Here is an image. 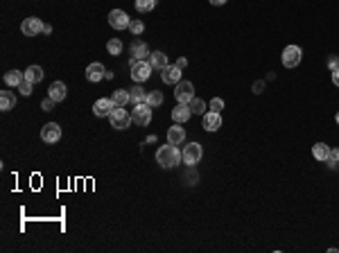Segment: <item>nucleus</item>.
Here are the masks:
<instances>
[{"instance_id":"f257e3e1","label":"nucleus","mask_w":339,"mask_h":253,"mask_svg":"<svg viewBox=\"0 0 339 253\" xmlns=\"http://www.w3.org/2000/svg\"><path fill=\"white\" fill-rule=\"evenodd\" d=\"M179 161H183V154H181V151L176 149V145H172V143L159 147V151H156V163H159L161 167H165V170L174 167Z\"/></svg>"},{"instance_id":"f03ea898","label":"nucleus","mask_w":339,"mask_h":253,"mask_svg":"<svg viewBox=\"0 0 339 253\" xmlns=\"http://www.w3.org/2000/svg\"><path fill=\"white\" fill-rule=\"evenodd\" d=\"M131 79L136 81V84H143V81H147L149 77H152V64H149L147 59H131Z\"/></svg>"},{"instance_id":"7ed1b4c3","label":"nucleus","mask_w":339,"mask_h":253,"mask_svg":"<svg viewBox=\"0 0 339 253\" xmlns=\"http://www.w3.org/2000/svg\"><path fill=\"white\" fill-rule=\"evenodd\" d=\"M109 122H111L113 129H127L133 120H131V113L125 107H116L111 111V115H109Z\"/></svg>"},{"instance_id":"20e7f679","label":"nucleus","mask_w":339,"mask_h":253,"mask_svg":"<svg viewBox=\"0 0 339 253\" xmlns=\"http://www.w3.org/2000/svg\"><path fill=\"white\" fill-rule=\"evenodd\" d=\"M281 59H283V66H285V68H297L303 59V50L298 48V45H287V48L283 50Z\"/></svg>"},{"instance_id":"39448f33","label":"nucleus","mask_w":339,"mask_h":253,"mask_svg":"<svg viewBox=\"0 0 339 253\" xmlns=\"http://www.w3.org/2000/svg\"><path fill=\"white\" fill-rule=\"evenodd\" d=\"M131 120L136 124H140V127H147V124L152 122V107H149L147 102L136 104L133 111H131Z\"/></svg>"},{"instance_id":"423d86ee","label":"nucleus","mask_w":339,"mask_h":253,"mask_svg":"<svg viewBox=\"0 0 339 253\" xmlns=\"http://www.w3.org/2000/svg\"><path fill=\"white\" fill-rule=\"evenodd\" d=\"M204 156V149L199 143H190V145H186V149H183V163H186L188 167H195L197 163L202 161Z\"/></svg>"},{"instance_id":"0eeeda50","label":"nucleus","mask_w":339,"mask_h":253,"mask_svg":"<svg viewBox=\"0 0 339 253\" xmlns=\"http://www.w3.org/2000/svg\"><path fill=\"white\" fill-rule=\"evenodd\" d=\"M174 97L179 104H188L195 97V86H192V81H179L174 88Z\"/></svg>"},{"instance_id":"6e6552de","label":"nucleus","mask_w":339,"mask_h":253,"mask_svg":"<svg viewBox=\"0 0 339 253\" xmlns=\"http://www.w3.org/2000/svg\"><path fill=\"white\" fill-rule=\"evenodd\" d=\"M59 138H61V127H59L57 122L43 124V129H41V140L43 143L54 145V143H59Z\"/></svg>"},{"instance_id":"1a4fd4ad","label":"nucleus","mask_w":339,"mask_h":253,"mask_svg":"<svg viewBox=\"0 0 339 253\" xmlns=\"http://www.w3.org/2000/svg\"><path fill=\"white\" fill-rule=\"evenodd\" d=\"M109 25H111L113 30H127V27L131 25V18L122 9H113L111 14H109Z\"/></svg>"},{"instance_id":"9d476101","label":"nucleus","mask_w":339,"mask_h":253,"mask_svg":"<svg viewBox=\"0 0 339 253\" xmlns=\"http://www.w3.org/2000/svg\"><path fill=\"white\" fill-rule=\"evenodd\" d=\"M113 108H116V102H113L111 97H102V100H97V102L93 104V113H95L97 118H109Z\"/></svg>"},{"instance_id":"9b49d317","label":"nucleus","mask_w":339,"mask_h":253,"mask_svg":"<svg viewBox=\"0 0 339 253\" xmlns=\"http://www.w3.org/2000/svg\"><path fill=\"white\" fill-rule=\"evenodd\" d=\"M161 79H163V84H170V86H176L181 81V68L179 66H165L163 70H161Z\"/></svg>"},{"instance_id":"f8f14e48","label":"nucleus","mask_w":339,"mask_h":253,"mask_svg":"<svg viewBox=\"0 0 339 253\" xmlns=\"http://www.w3.org/2000/svg\"><path fill=\"white\" fill-rule=\"evenodd\" d=\"M21 32L25 34V36H37V34L43 32V23L41 18H25V21L21 23Z\"/></svg>"},{"instance_id":"ddd939ff","label":"nucleus","mask_w":339,"mask_h":253,"mask_svg":"<svg viewBox=\"0 0 339 253\" xmlns=\"http://www.w3.org/2000/svg\"><path fill=\"white\" fill-rule=\"evenodd\" d=\"M190 115H192V111H190V107H188V104H179V102H176V107L172 108V120H174L176 124L188 122V120H190Z\"/></svg>"},{"instance_id":"4468645a","label":"nucleus","mask_w":339,"mask_h":253,"mask_svg":"<svg viewBox=\"0 0 339 253\" xmlns=\"http://www.w3.org/2000/svg\"><path fill=\"white\" fill-rule=\"evenodd\" d=\"M106 77V68L102 64H90L88 68H86V79L88 81H93V84H95V81H102Z\"/></svg>"},{"instance_id":"2eb2a0df","label":"nucleus","mask_w":339,"mask_h":253,"mask_svg":"<svg viewBox=\"0 0 339 253\" xmlns=\"http://www.w3.org/2000/svg\"><path fill=\"white\" fill-rule=\"evenodd\" d=\"M48 95L52 97L54 102H64L66 95H68V88H66L64 81H54V84H50L48 88Z\"/></svg>"},{"instance_id":"dca6fc26","label":"nucleus","mask_w":339,"mask_h":253,"mask_svg":"<svg viewBox=\"0 0 339 253\" xmlns=\"http://www.w3.org/2000/svg\"><path fill=\"white\" fill-rule=\"evenodd\" d=\"M222 127V115L211 111V113H204V129L206 131H217Z\"/></svg>"},{"instance_id":"f3484780","label":"nucleus","mask_w":339,"mask_h":253,"mask_svg":"<svg viewBox=\"0 0 339 253\" xmlns=\"http://www.w3.org/2000/svg\"><path fill=\"white\" fill-rule=\"evenodd\" d=\"M183 140H186V129L174 122V127H170V131H168V143H172V145H181Z\"/></svg>"},{"instance_id":"a211bd4d","label":"nucleus","mask_w":339,"mask_h":253,"mask_svg":"<svg viewBox=\"0 0 339 253\" xmlns=\"http://www.w3.org/2000/svg\"><path fill=\"white\" fill-rule=\"evenodd\" d=\"M129 100H131L133 107H136V104H143L145 100H147V91H145L140 84H136L133 88H129Z\"/></svg>"},{"instance_id":"6ab92c4d","label":"nucleus","mask_w":339,"mask_h":253,"mask_svg":"<svg viewBox=\"0 0 339 253\" xmlns=\"http://www.w3.org/2000/svg\"><path fill=\"white\" fill-rule=\"evenodd\" d=\"M16 107V97L11 91H0V108L2 111H11V108Z\"/></svg>"},{"instance_id":"aec40b11","label":"nucleus","mask_w":339,"mask_h":253,"mask_svg":"<svg viewBox=\"0 0 339 253\" xmlns=\"http://www.w3.org/2000/svg\"><path fill=\"white\" fill-rule=\"evenodd\" d=\"M25 79V72H21V70H9V72H5V84L7 86H21V81Z\"/></svg>"},{"instance_id":"412c9836","label":"nucleus","mask_w":339,"mask_h":253,"mask_svg":"<svg viewBox=\"0 0 339 253\" xmlns=\"http://www.w3.org/2000/svg\"><path fill=\"white\" fill-rule=\"evenodd\" d=\"M328 154H330V147L326 145V143H317V145H312V156L317 158V161L326 163L328 161Z\"/></svg>"},{"instance_id":"4be33fe9","label":"nucleus","mask_w":339,"mask_h":253,"mask_svg":"<svg viewBox=\"0 0 339 253\" xmlns=\"http://www.w3.org/2000/svg\"><path fill=\"white\" fill-rule=\"evenodd\" d=\"M149 64H152V68L163 70L165 66H170L168 64V54H163V52H152V54H149Z\"/></svg>"},{"instance_id":"5701e85b","label":"nucleus","mask_w":339,"mask_h":253,"mask_svg":"<svg viewBox=\"0 0 339 253\" xmlns=\"http://www.w3.org/2000/svg\"><path fill=\"white\" fill-rule=\"evenodd\" d=\"M25 79L32 81V84L41 81L43 79V68H41V66H30V68L25 70Z\"/></svg>"},{"instance_id":"b1692460","label":"nucleus","mask_w":339,"mask_h":253,"mask_svg":"<svg viewBox=\"0 0 339 253\" xmlns=\"http://www.w3.org/2000/svg\"><path fill=\"white\" fill-rule=\"evenodd\" d=\"M131 54H133V59H147L149 50H147V45H145L143 41H136V43L131 45Z\"/></svg>"},{"instance_id":"393cba45","label":"nucleus","mask_w":339,"mask_h":253,"mask_svg":"<svg viewBox=\"0 0 339 253\" xmlns=\"http://www.w3.org/2000/svg\"><path fill=\"white\" fill-rule=\"evenodd\" d=\"M188 107H190V111L195 115H204V113H206V102H204V100H199V97H192L190 102H188Z\"/></svg>"},{"instance_id":"a878e982","label":"nucleus","mask_w":339,"mask_h":253,"mask_svg":"<svg viewBox=\"0 0 339 253\" xmlns=\"http://www.w3.org/2000/svg\"><path fill=\"white\" fill-rule=\"evenodd\" d=\"M111 100H113V102H116V107H125V104H127V102H131V100H129V91H122V88H118V91H113Z\"/></svg>"},{"instance_id":"bb28decb","label":"nucleus","mask_w":339,"mask_h":253,"mask_svg":"<svg viewBox=\"0 0 339 253\" xmlns=\"http://www.w3.org/2000/svg\"><path fill=\"white\" fill-rule=\"evenodd\" d=\"M145 102H147L152 108L161 107V104H163V93L161 91H147V100H145Z\"/></svg>"},{"instance_id":"cd10ccee","label":"nucleus","mask_w":339,"mask_h":253,"mask_svg":"<svg viewBox=\"0 0 339 253\" xmlns=\"http://www.w3.org/2000/svg\"><path fill=\"white\" fill-rule=\"evenodd\" d=\"M106 50H109V54H113V57L122 54V41L120 38H111V41L106 43Z\"/></svg>"},{"instance_id":"c85d7f7f","label":"nucleus","mask_w":339,"mask_h":253,"mask_svg":"<svg viewBox=\"0 0 339 253\" xmlns=\"http://www.w3.org/2000/svg\"><path fill=\"white\" fill-rule=\"evenodd\" d=\"M154 7H156V0H136L138 11H152Z\"/></svg>"},{"instance_id":"c756f323","label":"nucleus","mask_w":339,"mask_h":253,"mask_svg":"<svg viewBox=\"0 0 339 253\" xmlns=\"http://www.w3.org/2000/svg\"><path fill=\"white\" fill-rule=\"evenodd\" d=\"M129 30H131L133 36H140V34L145 32V23L143 21H131V25H129Z\"/></svg>"},{"instance_id":"7c9ffc66","label":"nucleus","mask_w":339,"mask_h":253,"mask_svg":"<svg viewBox=\"0 0 339 253\" xmlns=\"http://www.w3.org/2000/svg\"><path fill=\"white\" fill-rule=\"evenodd\" d=\"M222 108H224V100H222V97H212V100H211V111L222 113Z\"/></svg>"},{"instance_id":"2f4dec72","label":"nucleus","mask_w":339,"mask_h":253,"mask_svg":"<svg viewBox=\"0 0 339 253\" xmlns=\"http://www.w3.org/2000/svg\"><path fill=\"white\" fill-rule=\"evenodd\" d=\"M32 86H34L32 81H27V79H23V81H21V86H18V91H21V93H23V95H25V97H27V95H32V93H34V91H32Z\"/></svg>"},{"instance_id":"473e14b6","label":"nucleus","mask_w":339,"mask_h":253,"mask_svg":"<svg viewBox=\"0 0 339 253\" xmlns=\"http://www.w3.org/2000/svg\"><path fill=\"white\" fill-rule=\"evenodd\" d=\"M54 104H57V102H54V100H52V97H45V100H43V102H41V108H43V111H52V108H54Z\"/></svg>"},{"instance_id":"72a5a7b5","label":"nucleus","mask_w":339,"mask_h":253,"mask_svg":"<svg viewBox=\"0 0 339 253\" xmlns=\"http://www.w3.org/2000/svg\"><path fill=\"white\" fill-rule=\"evenodd\" d=\"M326 163H330V165H337V163H339V149H330L328 161H326Z\"/></svg>"},{"instance_id":"f704fd0d","label":"nucleus","mask_w":339,"mask_h":253,"mask_svg":"<svg viewBox=\"0 0 339 253\" xmlns=\"http://www.w3.org/2000/svg\"><path fill=\"white\" fill-rule=\"evenodd\" d=\"M328 66H330V70L339 68V59H337V57H335V54H333V57H330V59H328Z\"/></svg>"},{"instance_id":"c9c22d12","label":"nucleus","mask_w":339,"mask_h":253,"mask_svg":"<svg viewBox=\"0 0 339 253\" xmlns=\"http://www.w3.org/2000/svg\"><path fill=\"white\" fill-rule=\"evenodd\" d=\"M333 81H335V86H339V68L333 70Z\"/></svg>"},{"instance_id":"e433bc0d","label":"nucleus","mask_w":339,"mask_h":253,"mask_svg":"<svg viewBox=\"0 0 339 253\" xmlns=\"http://www.w3.org/2000/svg\"><path fill=\"white\" fill-rule=\"evenodd\" d=\"M211 5H215V7H222V5H226V0H208Z\"/></svg>"},{"instance_id":"4c0bfd02","label":"nucleus","mask_w":339,"mask_h":253,"mask_svg":"<svg viewBox=\"0 0 339 253\" xmlns=\"http://www.w3.org/2000/svg\"><path fill=\"white\" fill-rule=\"evenodd\" d=\"M176 66H179V68L183 70V68H186V66H188V59H183V57H181V59L176 61Z\"/></svg>"},{"instance_id":"58836bf2","label":"nucleus","mask_w":339,"mask_h":253,"mask_svg":"<svg viewBox=\"0 0 339 253\" xmlns=\"http://www.w3.org/2000/svg\"><path fill=\"white\" fill-rule=\"evenodd\" d=\"M52 32V25H43V34H50Z\"/></svg>"},{"instance_id":"ea45409f","label":"nucleus","mask_w":339,"mask_h":253,"mask_svg":"<svg viewBox=\"0 0 339 253\" xmlns=\"http://www.w3.org/2000/svg\"><path fill=\"white\" fill-rule=\"evenodd\" d=\"M335 120H337V124H339V113H337V115H335Z\"/></svg>"}]
</instances>
